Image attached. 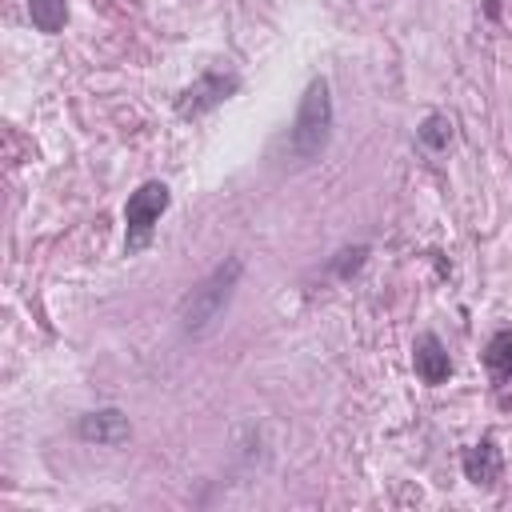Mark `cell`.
Returning a JSON list of instances; mask_svg holds the SVG:
<instances>
[{"mask_svg": "<svg viewBox=\"0 0 512 512\" xmlns=\"http://www.w3.org/2000/svg\"><path fill=\"white\" fill-rule=\"evenodd\" d=\"M240 276H244V260L240 256H224L200 284H192L184 292L180 308H176L180 332L192 336V340L196 336H208L224 320V312H228V304H232V296L240 288Z\"/></svg>", "mask_w": 512, "mask_h": 512, "instance_id": "6da1fadb", "label": "cell"}, {"mask_svg": "<svg viewBox=\"0 0 512 512\" xmlns=\"http://www.w3.org/2000/svg\"><path fill=\"white\" fill-rule=\"evenodd\" d=\"M332 124H336V108H332V88L324 76H312L304 96H300V108H296V120L288 124L284 132V160L292 164H312L328 140H332Z\"/></svg>", "mask_w": 512, "mask_h": 512, "instance_id": "7a4b0ae2", "label": "cell"}, {"mask_svg": "<svg viewBox=\"0 0 512 512\" xmlns=\"http://www.w3.org/2000/svg\"><path fill=\"white\" fill-rule=\"evenodd\" d=\"M168 204H172V192H168L164 180H144L128 196V204H124V252L128 256H136V252H144L152 244L156 224L168 212Z\"/></svg>", "mask_w": 512, "mask_h": 512, "instance_id": "3957f363", "label": "cell"}, {"mask_svg": "<svg viewBox=\"0 0 512 512\" xmlns=\"http://www.w3.org/2000/svg\"><path fill=\"white\" fill-rule=\"evenodd\" d=\"M236 92H240V76H236V72H216V68H208V72H200V76L176 96V116H180V120H200V116L216 112L224 100H232Z\"/></svg>", "mask_w": 512, "mask_h": 512, "instance_id": "277c9868", "label": "cell"}, {"mask_svg": "<svg viewBox=\"0 0 512 512\" xmlns=\"http://www.w3.org/2000/svg\"><path fill=\"white\" fill-rule=\"evenodd\" d=\"M76 436L84 444H100V448H116L132 436V424L120 408H92L76 420Z\"/></svg>", "mask_w": 512, "mask_h": 512, "instance_id": "5b68a950", "label": "cell"}, {"mask_svg": "<svg viewBox=\"0 0 512 512\" xmlns=\"http://www.w3.org/2000/svg\"><path fill=\"white\" fill-rule=\"evenodd\" d=\"M412 368H416L420 384H428V388H440L452 376V356H448V348L440 344L436 332H420L416 336V344H412Z\"/></svg>", "mask_w": 512, "mask_h": 512, "instance_id": "8992f818", "label": "cell"}, {"mask_svg": "<svg viewBox=\"0 0 512 512\" xmlns=\"http://www.w3.org/2000/svg\"><path fill=\"white\" fill-rule=\"evenodd\" d=\"M460 464H464V476H468L476 488H492V484L500 480V472H504V460H500V448H496L492 436H484L480 444L464 448Z\"/></svg>", "mask_w": 512, "mask_h": 512, "instance_id": "52a82bcc", "label": "cell"}, {"mask_svg": "<svg viewBox=\"0 0 512 512\" xmlns=\"http://www.w3.org/2000/svg\"><path fill=\"white\" fill-rule=\"evenodd\" d=\"M492 384H512V328H496L480 352Z\"/></svg>", "mask_w": 512, "mask_h": 512, "instance_id": "ba28073f", "label": "cell"}, {"mask_svg": "<svg viewBox=\"0 0 512 512\" xmlns=\"http://www.w3.org/2000/svg\"><path fill=\"white\" fill-rule=\"evenodd\" d=\"M28 20H32L36 32L56 36L68 24V4L64 0H28Z\"/></svg>", "mask_w": 512, "mask_h": 512, "instance_id": "9c48e42d", "label": "cell"}, {"mask_svg": "<svg viewBox=\"0 0 512 512\" xmlns=\"http://www.w3.org/2000/svg\"><path fill=\"white\" fill-rule=\"evenodd\" d=\"M416 140H420V148H428V152H444V148L452 144V120H448L444 112H428V116L420 120V128H416Z\"/></svg>", "mask_w": 512, "mask_h": 512, "instance_id": "30bf717a", "label": "cell"}, {"mask_svg": "<svg viewBox=\"0 0 512 512\" xmlns=\"http://www.w3.org/2000/svg\"><path fill=\"white\" fill-rule=\"evenodd\" d=\"M364 260H368V244L340 248V252L328 260V272H332V276H340V280H348L352 272H360V268H364Z\"/></svg>", "mask_w": 512, "mask_h": 512, "instance_id": "8fae6325", "label": "cell"}, {"mask_svg": "<svg viewBox=\"0 0 512 512\" xmlns=\"http://www.w3.org/2000/svg\"><path fill=\"white\" fill-rule=\"evenodd\" d=\"M496 4H500V0H488V16H492V20H496Z\"/></svg>", "mask_w": 512, "mask_h": 512, "instance_id": "7c38bea8", "label": "cell"}]
</instances>
